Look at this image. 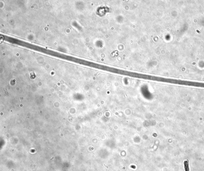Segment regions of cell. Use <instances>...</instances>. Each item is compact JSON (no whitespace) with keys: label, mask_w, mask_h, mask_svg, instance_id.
Masks as SVG:
<instances>
[{"label":"cell","mask_w":204,"mask_h":171,"mask_svg":"<svg viewBox=\"0 0 204 171\" xmlns=\"http://www.w3.org/2000/svg\"><path fill=\"white\" fill-rule=\"evenodd\" d=\"M184 167L185 171H190L189 163V161L187 160H185L184 162Z\"/></svg>","instance_id":"obj_1"}]
</instances>
